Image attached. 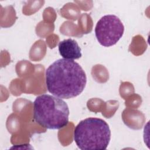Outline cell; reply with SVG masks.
<instances>
[{"instance_id": "obj_4", "label": "cell", "mask_w": 150, "mask_h": 150, "mask_svg": "<svg viewBox=\"0 0 150 150\" xmlns=\"http://www.w3.org/2000/svg\"><path fill=\"white\" fill-rule=\"evenodd\" d=\"M124 26L120 19L114 15H106L97 22L95 35L99 43L104 47L115 45L122 38Z\"/></svg>"}, {"instance_id": "obj_1", "label": "cell", "mask_w": 150, "mask_h": 150, "mask_svg": "<svg viewBox=\"0 0 150 150\" xmlns=\"http://www.w3.org/2000/svg\"><path fill=\"white\" fill-rule=\"evenodd\" d=\"M46 84L48 91L60 98L69 99L84 90L87 77L81 66L73 60L59 59L46 70Z\"/></svg>"}, {"instance_id": "obj_5", "label": "cell", "mask_w": 150, "mask_h": 150, "mask_svg": "<svg viewBox=\"0 0 150 150\" xmlns=\"http://www.w3.org/2000/svg\"><path fill=\"white\" fill-rule=\"evenodd\" d=\"M60 56L65 59L75 60L82 56L81 48L77 42L73 39H66L60 41L58 45Z\"/></svg>"}, {"instance_id": "obj_2", "label": "cell", "mask_w": 150, "mask_h": 150, "mask_svg": "<svg viewBox=\"0 0 150 150\" xmlns=\"http://www.w3.org/2000/svg\"><path fill=\"white\" fill-rule=\"evenodd\" d=\"M69 108L62 98L44 94L33 102V117L40 126L50 129H60L69 122Z\"/></svg>"}, {"instance_id": "obj_3", "label": "cell", "mask_w": 150, "mask_h": 150, "mask_svg": "<svg viewBox=\"0 0 150 150\" xmlns=\"http://www.w3.org/2000/svg\"><path fill=\"white\" fill-rule=\"evenodd\" d=\"M73 137L76 145L81 150H104L110 143L111 131L103 119L89 117L76 125Z\"/></svg>"}]
</instances>
